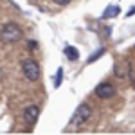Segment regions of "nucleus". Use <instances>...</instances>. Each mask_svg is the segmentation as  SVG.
<instances>
[{"mask_svg": "<svg viewBox=\"0 0 135 135\" xmlns=\"http://www.w3.org/2000/svg\"><path fill=\"white\" fill-rule=\"evenodd\" d=\"M22 27L15 22H9L6 25H2L0 29V42L2 43H16L22 38Z\"/></svg>", "mask_w": 135, "mask_h": 135, "instance_id": "f257e3e1", "label": "nucleus"}, {"mask_svg": "<svg viewBox=\"0 0 135 135\" xmlns=\"http://www.w3.org/2000/svg\"><path fill=\"white\" fill-rule=\"evenodd\" d=\"M22 72L25 76V79L27 81H38L40 79V76H42V69H40V65L38 61H34V60H25V61L22 63Z\"/></svg>", "mask_w": 135, "mask_h": 135, "instance_id": "f03ea898", "label": "nucleus"}, {"mask_svg": "<svg viewBox=\"0 0 135 135\" xmlns=\"http://www.w3.org/2000/svg\"><path fill=\"white\" fill-rule=\"evenodd\" d=\"M90 117H92V108H90V104L81 103L78 108H76L74 117H72V121H70V123H72L74 126H81V124H85Z\"/></svg>", "mask_w": 135, "mask_h": 135, "instance_id": "7ed1b4c3", "label": "nucleus"}, {"mask_svg": "<svg viewBox=\"0 0 135 135\" xmlns=\"http://www.w3.org/2000/svg\"><path fill=\"white\" fill-rule=\"evenodd\" d=\"M95 95L99 99H110V97L115 95V86L108 81H103V83H99L95 86Z\"/></svg>", "mask_w": 135, "mask_h": 135, "instance_id": "20e7f679", "label": "nucleus"}, {"mask_svg": "<svg viewBox=\"0 0 135 135\" xmlns=\"http://www.w3.org/2000/svg\"><path fill=\"white\" fill-rule=\"evenodd\" d=\"M38 115H40V106L29 104V106L23 110V123L27 126H34L36 121H38Z\"/></svg>", "mask_w": 135, "mask_h": 135, "instance_id": "39448f33", "label": "nucleus"}, {"mask_svg": "<svg viewBox=\"0 0 135 135\" xmlns=\"http://www.w3.org/2000/svg\"><path fill=\"white\" fill-rule=\"evenodd\" d=\"M130 70H132L130 63H124V67H123V65H119V63H115V67H114V74L119 78V79H126V76H128Z\"/></svg>", "mask_w": 135, "mask_h": 135, "instance_id": "423d86ee", "label": "nucleus"}, {"mask_svg": "<svg viewBox=\"0 0 135 135\" xmlns=\"http://www.w3.org/2000/svg\"><path fill=\"white\" fill-rule=\"evenodd\" d=\"M63 52H65V56H67L69 61H78L79 60V51L76 47H72V45H65L63 47Z\"/></svg>", "mask_w": 135, "mask_h": 135, "instance_id": "0eeeda50", "label": "nucleus"}, {"mask_svg": "<svg viewBox=\"0 0 135 135\" xmlns=\"http://www.w3.org/2000/svg\"><path fill=\"white\" fill-rule=\"evenodd\" d=\"M121 13V9L117 7V6H108L106 9H104V13H103V18H114V16H117Z\"/></svg>", "mask_w": 135, "mask_h": 135, "instance_id": "6e6552de", "label": "nucleus"}, {"mask_svg": "<svg viewBox=\"0 0 135 135\" xmlns=\"http://www.w3.org/2000/svg\"><path fill=\"white\" fill-rule=\"evenodd\" d=\"M104 52H106V51H104L103 47H101V49H99V51H97V52H94V54H90V58H88V60H86V63H88V65H90V63L97 61V60H99V58H101V56H103Z\"/></svg>", "mask_w": 135, "mask_h": 135, "instance_id": "1a4fd4ad", "label": "nucleus"}, {"mask_svg": "<svg viewBox=\"0 0 135 135\" xmlns=\"http://www.w3.org/2000/svg\"><path fill=\"white\" fill-rule=\"evenodd\" d=\"M61 78H63V69H58V74H56V78H54V86H60Z\"/></svg>", "mask_w": 135, "mask_h": 135, "instance_id": "9d476101", "label": "nucleus"}, {"mask_svg": "<svg viewBox=\"0 0 135 135\" xmlns=\"http://www.w3.org/2000/svg\"><path fill=\"white\" fill-rule=\"evenodd\" d=\"M27 47H29V51H36V49H38V43L34 42V40H31V42H29V45H27Z\"/></svg>", "mask_w": 135, "mask_h": 135, "instance_id": "9b49d317", "label": "nucleus"}, {"mask_svg": "<svg viewBox=\"0 0 135 135\" xmlns=\"http://www.w3.org/2000/svg\"><path fill=\"white\" fill-rule=\"evenodd\" d=\"M54 4H56V6H69L70 0H54Z\"/></svg>", "mask_w": 135, "mask_h": 135, "instance_id": "f8f14e48", "label": "nucleus"}, {"mask_svg": "<svg viewBox=\"0 0 135 135\" xmlns=\"http://www.w3.org/2000/svg\"><path fill=\"white\" fill-rule=\"evenodd\" d=\"M31 2H36V0H31Z\"/></svg>", "mask_w": 135, "mask_h": 135, "instance_id": "ddd939ff", "label": "nucleus"}]
</instances>
